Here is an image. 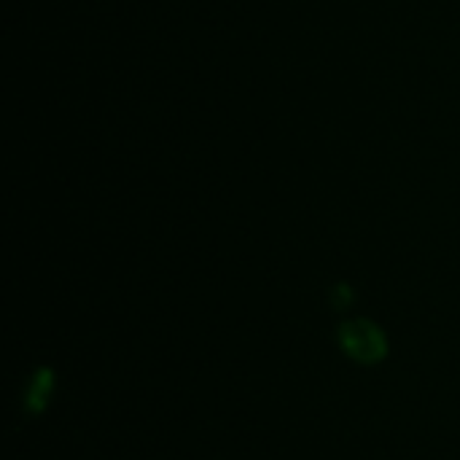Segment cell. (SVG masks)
Listing matches in <instances>:
<instances>
[{
	"instance_id": "cell-1",
	"label": "cell",
	"mask_w": 460,
	"mask_h": 460,
	"mask_svg": "<svg viewBox=\"0 0 460 460\" xmlns=\"http://www.w3.org/2000/svg\"><path fill=\"white\" fill-rule=\"evenodd\" d=\"M342 350L358 364H380L388 356V340L383 329L367 318H353L340 326Z\"/></svg>"
}]
</instances>
